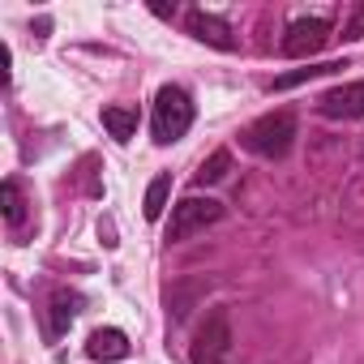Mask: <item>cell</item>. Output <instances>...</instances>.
I'll return each instance as SVG.
<instances>
[{"label": "cell", "mask_w": 364, "mask_h": 364, "mask_svg": "<svg viewBox=\"0 0 364 364\" xmlns=\"http://www.w3.org/2000/svg\"><path fill=\"white\" fill-rule=\"evenodd\" d=\"M0 202H5V219H9L14 228L26 219V198H22V189H18V180H5V185H0Z\"/></svg>", "instance_id": "14"}, {"label": "cell", "mask_w": 364, "mask_h": 364, "mask_svg": "<svg viewBox=\"0 0 364 364\" xmlns=\"http://www.w3.org/2000/svg\"><path fill=\"white\" fill-rule=\"evenodd\" d=\"M103 129L116 137V141H129L137 133V112L133 107H103Z\"/></svg>", "instance_id": "9"}, {"label": "cell", "mask_w": 364, "mask_h": 364, "mask_svg": "<svg viewBox=\"0 0 364 364\" xmlns=\"http://www.w3.org/2000/svg\"><path fill=\"white\" fill-rule=\"evenodd\" d=\"M228 355H232V317H228V309H210L193 334L189 360L193 364H228Z\"/></svg>", "instance_id": "3"}, {"label": "cell", "mask_w": 364, "mask_h": 364, "mask_svg": "<svg viewBox=\"0 0 364 364\" xmlns=\"http://www.w3.org/2000/svg\"><path fill=\"white\" fill-rule=\"evenodd\" d=\"M167 193H171V176H154L150 180V189H146V206H141V215L154 223V219H163V210H167Z\"/></svg>", "instance_id": "12"}, {"label": "cell", "mask_w": 364, "mask_h": 364, "mask_svg": "<svg viewBox=\"0 0 364 364\" xmlns=\"http://www.w3.org/2000/svg\"><path fill=\"white\" fill-rule=\"evenodd\" d=\"M189 124H193V99L180 86H163L154 95V141L171 146L189 133Z\"/></svg>", "instance_id": "2"}, {"label": "cell", "mask_w": 364, "mask_h": 364, "mask_svg": "<svg viewBox=\"0 0 364 364\" xmlns=\"http://www.w3.org/2000/svg\"><path fill=\"white\" fill-rule=\"evenodd\" d=\"M133 347H129V334L124 330H116V326H103V330H95L90 334V343H86V355L90 360H124Z\"/></svg>", "instance_id": "8"}, {"label": "cell", "mask_w": 364, "mask_h": 364, "mask_svg": "<svg viewBox=\"0 0 364 364\" xmlns=\"http://www.w3.org/2000/svg\"><path fill=\"white\" fill-rule=\"evenodd\" d=\"M245 150L262 154V159H287L291 141H296V116L291 112H270L262 120H253L245 133H240Z\"/></svg>", "instance_id": "1"}, {"label": "cell", "mask_w": 364, "mask_h": 364, "mask_svg": "<svg viewBox=\"0 0 364 364\" xmlns=\"http://www.w3.org/2000/svg\"><path fill=\"white\" fill-rule=\"evenodd\" d=\"M330 43V22L326 18H296L283 35V56L287 60H313Z\"/></svg>", "instance_id": "5"}, {"label": "cell", "mask_w": 364, "mask_h": 364, "mask_svg": "<svg viewBox=\"0 0 364 364\" xmlns=\"http://www.w3.org/2000/svg\"><path fill=\"white\" fill-rule=\"evenodd\" d=\"M228 171H232V154H228V150H215V154L198 167V176H193V180H198V185H219Z\"/></svg>", "instance_id": "13"}, {"label": "cell", "mask_w": 364, "mask_h": 364, "mask_svg": "<svg viewBox=\"0 0 364 364\" xmlns=\"http://www.w3.org/2000/svg\"><path fill=\"white\" fill-rule=\"evenodd\" d=\"M77 304H82V296H73V291H56V296H52V338L73 326Z\"/></svg>", "instance_id": "10"}, {"label": "cell", "mask_w": 364, "mask_h": 364, "mask_svg": "<svg viewBox=\"0 0 364 364\" xmlns=\"http://www.w3.org/2000/svg\"><path fill=\"white\" fill-rule=\"evenodd\" d=\"M223 219V206L215 198H180L171 206V223H167V240H189L193 232H206L210 223Z\"/></svg>", "instance_id": "4"}, {"label": "cell", "mask_w": 364, "mask_h": 364, "mask_svg": "<svg viewBox=\"0 0 364 364\" xmlns=\"http://www.w3.org/2000/svg\"><path fill=\"white\" fill-rule=\"evenodd\" d=\"M338 69H347V60H326V65H309V69H291V73H283V77H274V90H291V86H300V82H309V77H326V73H338Z\"/></svg>", "instance_id": "11"}, {"label": "cell", "mask_w": 364, "mask_h": 364, "mask_svg": "<svg viewBox=\"0 0 364 364\" xmlns=\"http://www.w3.org/2000/svg\"><path fill=\"white\" fill-rule=\"evenodd\" d=\"M347 39H364V0L351 9V22H347Z\"/></svg>", "instance_id": "15"}, {"label": "cell", "mask_w": 364, "mask_h": 364, "mask_svg": "<svg viewBox=\"0 0 364 364\" xmlns=\"http://www.w3.org/2000/svg\"><path fill=\"white\" fill-rule=\"evenodd\" d=\"M321 116L330 120H360L364 116V82H347V86H334L317 99Z\"/></svg>", "instance_id": "6"}, {"label": "cell", "mask_w": 364, "mask_h": 364, "mask_svg": "<svg viewBox=\"0 0 364 364\" xmlns=\"http://www.w3.org/2000/svg\"><path fill=\"white\" fill-rule=\"evenodd\" d=\"M185 26H189V35H193L198 43H210V48H219V52H232V48H236L232 26H228L223 18L206 14V9H193V14L185 18Z\"/></svg>", "instance_id": "7"}]
</instances>
